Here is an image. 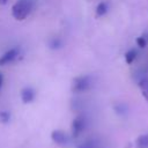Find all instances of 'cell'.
Returning a JSON list of instances; mask_svg holds the SVG:
<instances>
[{"instance_id": "obj_4", "label": "cell", "mask_w": 148, "mask_h": 148, "mask_svg": "<svg viewBox=\"0 0 148 148\" xmlns=\"http://www.w3.org/2000/svg\"><path fill=\"white\" fill-rule=\"evenodd\" d=\"M18 53H20V50L17 47H13V49H9L8 51H6L2 56H0V66L13 62L18 57Z\"/></svg>"}, {"instance_id": "obj_13", "label": "cell", "mask_w": 148, "mask_h": 148, "mask_svg": "<svg viewBox=\"0 0 148 148\" xmlns=\"http://www.w3.org/2000/svg\"><path fill=\"white\" fill-rule=\"evenodd\" d=\"M60 45H61V42H60L59 38H53V39L50 42V46H51L52 49H58Z\"/></svg>"}, {"instance_id": "obj_3", "label": "cell", "mask_w": 148, "mask_h": 148, "mask_svg": "<svg viewBox=\"0 0 148 148\" xmlns=\"http://www.w3.org/2000/svg\"><path fill=\"white\" fill-rule=\"evenodd\" d=\"M86 128V119L82 116H77L73 121H72V135L74 138H77L83 130Z\"/></svg>"}, {"instance_id": "obj_16", "label": "cell", "mask_w": 148, "mask_h": 148, "mask_svg": "<svg viewBox=\"0 0 148 148\" xmlns=\"http://www.w3.org/2000/svg\"><path fill=\"white\" fill-rule=\"evenodd\" d=\"M0 2H1V3H5V2H6V0H0Z\"/></svg>"}, {"instance_id": "obj_7", "label": "cell", "mask_w": 148, "mask_h": 148, "mask_svg": "<svg viewBox=\"0 0 148 148\" xmlns=\"http://www.w3.org/2000/svg\"><path fill=\"white\" fill-rule=\"evenodd\" d=\"M138 86H139V88H140V90H141L142 96H143L145 99L148 102V79L145 77V76H142L141 79L138 80Z\"/></svg>"}, {"instance_id": "obj_10", "label": "cell", "mask_w": 148, "mask_h": 148, "mask_svg": "<svg viewBox=\"0 0 148 148\" xmlns=\"http://www.w3.org/2000/svg\"><path fill=\"white\" fill-rule=\"evenodd\" d=\"M135 58H136V51L135 50H128L126 53H125V60H126V62L130 65V64H132L134 60H135Z\"/></svg>"}, {"instance_id": "obj_9", "label": "cell", "mask_w": 148, "mask_h": 148, "mask_svg": "<svg viewBox=\"0 0 148 148\" xmlns=\"http://www.w3.org/2000/svg\"><path fill=\"white\" fill-rule=\"evenodd\" d=\"M106 12H108V5L104 1L99 2L97 5V7H96V15L97 16H103V15L106 14Z\"/></svg>"}, {"instance_id": "obj_14", "label": "cell", "mask_w": 148, "mask_h": 148, "mask_svg": "<svg viewBox=\"0 0 148 148\" xmlns=\"http://www.w3.org/2000/svg\"><path fill=\"white\" fill-rule=\"evenodd\" d=\"M77 148H95V143L92 141H86V142L81 143Z\"/></svg>"}, {"instance_id": "obj_5", "label": "cell", "mask_w": 148, "mask_h": 148, "mask_svg": "<svg viewBox=\"0 0 148 148\" xmlns=\"http://www.w3.org/2000/svg\"><path fill=\"white\" fill-rule=\"evenodd\" d=\"M51 139L52 141L58 146H66L68 143L67 134L60 130H54L51 132Z\"/></svg>"}, {"instance_id": "obj_15", "label": "cell", "mask_w": 148, "mask_h": 148, "mask_svg": "<svg viewBox=\"0 0 148 148\" xmlns=\"http://www.w3.org/2000/svg\"><path fill=\"white\" fill-rule=\"evenodd\" d=\"M2 80H3V79H2V75L0 74V87H1V84H2Z\"/></svg>"}, {"instance_id": "obj_1", "label": "cell", "mask_w": 148, "mask_h": 148, "mask_svg": "<svg viewBox=\"0 0 148 148\" xmlns=\"http://www.w3.org/2000/svg\"><path fill=\"white\" fill-rule=\"evenodd\" d=\"M32 9L31 0H17L12 7V15L17 21H23Z\"/></svg>"}, {"instance_id": "obj_8", "label": "cell", "mask_w": 148, "mask_h": 148, "mask_svg": "<svg viewBox=\"0 0 148 148\" xmlns=\"http://www.w3.org/2000/svg\"><path fill=\"white\" fill-rule=\"evenodd\" d=\"M136 148H148V134L140 135L135 141Z\"/></svg>"}, {"instance_id": "obj_6", "label": "cell", "mask_w": 148, "mask_h": 148, "mask_svg": "<svg viewBox=\"0 0 148 148\" xmlns=\"http://www.w3.org/2000/svg\"><path fill=\"white\" fill-rule=\"evenodd\" d=\"M34 98H35V90L32 88L25 87V88L22 89V91H21V99H22L23 103H25V104L30 103V102L34 101Z\"/></svg>"}, {"instance_id": "obj_11", "label": "cell", "mask_w": 148, "mask_h": 148, "mask_svg": "<svg viewBox=\"0 0 148 148\" xmlns=\"http://www.w3.org/2000/svg\"><path fill=\"white\" fill-rule=\"evenodd\" d=\"M147 43H148V34H143L142 36L136 38V44L140 47H146Z\"/></svg>"}, {"instance_id": "obj_12", "label": "cell", "mask_w": 148, "mask_h": 148, "mask_svg": "<svg viewBox=\"0 0 148 148\" xmlns=\"http://www.w3.org/2000/svg\"><path fill=\"white\" fill-rule=\"evenodd\" d=\"M9 118H10L9 112H7V111H1L0 112V123L7 124L9 121Z\"/></svg>"}, {"instance_id": "obj_2", "label": "cell", "mask_w": 148, "mask_h": 148, "mask_svg": "<svg viewBox=\"0 0 148 148\" xmlns=\"http://www.w3.org/2000/svg\"><path fill=\"white\" fill-rule=\"evenodd\" d=\"M91 87V76L89 75H81L73 80L72 90L74 92H82L88 90Z\"/></svg>"}]
</instances>
